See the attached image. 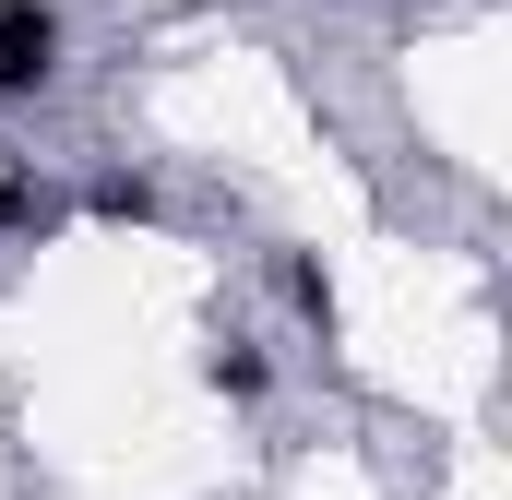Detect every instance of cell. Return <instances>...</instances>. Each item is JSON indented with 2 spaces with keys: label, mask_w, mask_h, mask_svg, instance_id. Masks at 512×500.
<instances>
[{
  "label": "cell",
  "mask_w": 512,
  "mask_h": 500,
  "mask_svg": "<svg viewBox=\"0 0 512 500\" xmlns=\"http://www.w3.org/2000/svg\"><path fill=\"white\" fill-rule=\"evenodd\" d=\"M60 48H72L60 0H0V108L48 96V84H60Z\"/></svg>",
  "instance_id": "obj_1"
},
{
  "label": "cell",
  "mask_w": 512,
  "mask_h": 500,
  "mask_svg": "<svg viewBox=\"0 0 512 500\" xmlns=\"http://www.w3.org/2000/svg\"><path fill=\"white\" fill-rule=\"evenodd\" d=\"M203 393H227V405H262V393H274V358H262L239 322H215V334H203Z\"/></svg>",
  "instance_id": "obj_2"
},
{
  "label": "cell",
  "mask_w": 512,
  "mask_h": 500,
  "mask_svg": "<svg viewBox=\"0 0 512 500\" xmlns=\"http://www.w3.org/2000/svg\"><path fill=\"white\" fill-rule=\"evenodd\" d=\"M84 215H96V227H155L167 191H155L143 167H96V179H84Z\"/></svg>",
  "instance_id": "obj_3"
},
{
  "label": "cell",
  "mask_w": 512,
  "mask_h": 500,
  "mask_svg": "<svg viewBox=\"0 0 512 500\" xmlns=\"http://www.w3.org/2000/svg\"><path fill=\"white\" fill-rule=\"evenodd\" d=\"M274 298H286V310H298V322L334 346V274H322L310 250H274Z\"/></svg>",
  "instance_id": "obj_4"
},
{
  "label": "cell",
  "mask_w": 512,
  "mask_h": 500,
  "mask_svg": "<svg viewBox=\"0 0 512 500\" xmlns=\"http://www.w3.org/2000/svg\"><path fill=\"white\" fill-rule=\"evenodd\" d=\"M48 227H60V191L36 167H0V239H48Z\"/></svg>",
  "instance_id": "obj_5"
}]
</instances>
